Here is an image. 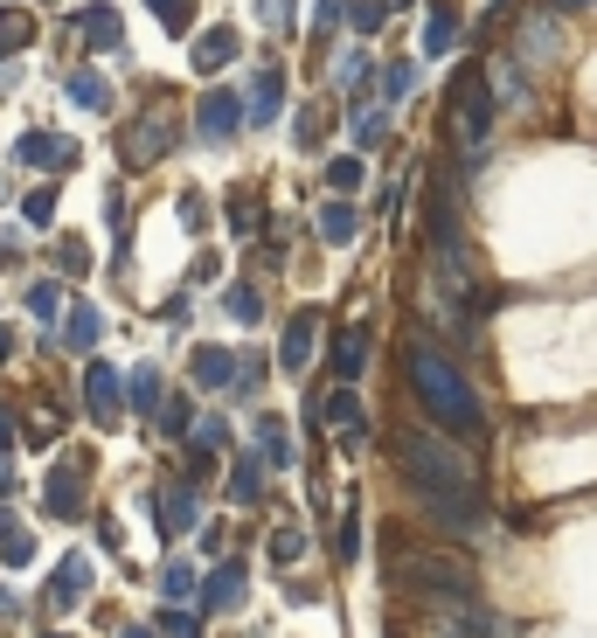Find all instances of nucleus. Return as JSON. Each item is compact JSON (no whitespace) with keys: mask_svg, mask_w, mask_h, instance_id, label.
<instances>
[{"mask_svg":"<svg viewBox=\"0 0 597 638\" xmlns=\"http://www.w3.org/2000/svg\"><path fill=\"white\" fill-rule=\"evenodd\" d=\"M28 42H35V14L28 8H0V56H14Z\"/></svg>","mask_w":597,"mask_h":638,"instance_id":"12","label":"nucleus"},{"mask_svg":"<svg viewBox=\"0 0 597 638\" xmlns=\"http://www.w3.org/2000/svg\"><path fill=\"white\" fill-rule=\"evenodd\" d=\"M195 444H202V452H222V444H230V430H222V424H195Z\"/></svg>","mask_w":597,"mask_h":638,"instance_id":"29","label":"nucleus"},{"mask_svg":"<svg viewBox=\"0 0 597 638\" xmlns=\"http://www.w3.org/2000/svg\"><path fill=\"white\" fill-rule=\"evenodd\" d=\"M327 181L341 187V195H354V187H362V160H333V167H327Z\"/></svg>","mask_w":597,"mask_h":638,"instance_id":"25","label":"nucleus"},{"mask_svg":"<svg viewBox=\"0 0 597 638\" xmlns=\"http://www.w3.org/2000/svg\"><path fill=\"white\" fill-rule=\"evenodd\" d=\"M195 119H202V139H236V125H244V119H236V98H230V90H209Z\"/></svg>","mask_w":597,"mask_h":638,"instance_id":"7","label":"nucleus"},{"mask_svg":"<svg viewBox=\"0 0 597 638\" xmlns=\"http://www.w3.org/2000/svg\"><path fill=\"white\" fill-rule=\"evenodd\" d=\"M160 625H167V631H174V638H195V617H188V611H167V617H160Z\"/></svg>","mask_w":597,"mask_h":638,"instance_id":"31","label":"nucleus"},{"mask_svg":"<svg viewBox=\"0 0 597 638\" xmlns=\"http://www.w3.org/2000/svg\"><path fill=\"white\" fill-rule=\"evenodd\" d=\"M222 63H236V28H216V35H195V70H216Z\"/></svg>","mask_w":597,"mask_h":638,"instance_id":"9","label":"nucleus"},{"mask_svg":"<svg viewBox=\"0 0 597 638\" xmlns=\"http://www.w3.org/2000/svg\"><path fill=\"white\" fill-rule=\"evenodd\" d=\"M84 584H90V562H84V555H63V569H56V604L84 597Z\"/></svg>","mask_w":597,"mask_h":638,"instance_id":"14","label":"nucleus"},{"mask_svg":"<svg viewBox=\"0 0 597 638\" xmlns=\"http://www.w3.org/2000/svg\"><path fill=\"white\" fill-rule=\"evenodd\" d=\"M133 403L160 417V368H133Z\"/></svg>","mask_w":597,"mask_h":638,"instance_id":"20","label":"nucleus"},{"mask_svg":"<svg viewBox=\"0 0 597 638\" xmlns=\"http://www.w3.org/2000/svg\"><path fill=\"white\" fill-rule=\"evenodd\" d=\"M397 465H403V479L417 486V500L431 506L438 520H452V528H479V520H487V493H479L473 465H465V452H452L444 438H431V430H403L397 438Z\"/></svg>","mask_w":597,"mask_h":638,"instance_id":"1","label":"nucleus"},{"mask_svg":"<svg viewBox=\"0 0 597 638\" xmlns=\"http://www.w3.org/2000/svg\"><path fill=\"white\" fill-rule=\"evenodd\" d=\"M63 347H77V354L98 347V312H90V306H70V333H63Z\"/></svg>","mask_w":597,"mask_h":638,"instance_id":"15","label":"nucleus"},{"mask_svg":"<svg viewBox=\"0 0 597 638\" xmlns=\"http://www.w3.org/2000/svg\"><path fill=\"white\" fill-rule=\"evenodd\" d=\"M22 160H28V167H49V160L70 167V160H77V146H70V139H49V133H28V139H22Z\"/></svg>","mask_w":597,"mask_h":638,"instance_id":"11","label":"nucleus"},{"mask_svg":"<svg viewBox=\"0 0 597 638\" xmlns=\"http://www.w3.org/2000/svg\"><path fill=\"white\" fill-rule=\"evenodd\" d=\"M320 236L327 243H354V209H348V201H327V209H320Z\"/></svg>","mask_w":597,"mask_h":638,"instance_id":"17","label":"nucleus"},{"mask_svg":"<svg viewBox=\"0 0 597 638\" xmlns=\"http://www.w3.org/2000/svg\"><path fill=\"white\" fill-rule=\"evenodd\" d=\"M251 111H257L251 125H271V111H278V70H265V77H257V90H251Z\"/></svg>","mask_w":597,"mask_h":638,"instance_id":"19","label":"nucleus"},{"mask_svg":"<svg viewBox=\"0 0 597 638\" xmlns=\"http://www.w3.org/2000/svg\"><path fill=\"white\" fill-rule=\"evenodd\" d=\"M84 28H90V42H105V49H111V42H119V14H111V8H105V14H90V22H84Z\"/></svg>","mask_w":597,"mask_h":638,"instance_id":"26","label":"nucleus"},{"mask_svg":"<svg viewBox=\"0 0 597 638\" xmlns=\"http://www.w3.org/2000/svg\"><path fill=\"white\" fill-rule=\"evenodd\" d=\"M195 375H202L209 389H216V382H230V354H222V347H202V354H195Z\"/></svg>","mask_w":597,"mask_h":638,"instance_id":"21","label":"nucleus"},{"mask_svg":"<svg viewBox=\"0 0 597 638\" xmlns=\"http://www.w3.org/2000/svg\"><path fill=\"white\" fill-rule=\"evenodd\" d=\"M362 368H368V327H348L341 341H333V375H341V382H354Z\"/></svg>","mask_w":597,"mask_h":638,"instance_id":"8","label":"nucleus"},{"mask_svg":"<svg viewBox=\"0 0 597 638\" xmlns=\"http://www.w3.org/2000/svg\"><path fill=\"white\" fill-rule=\"evenodd\" d=\"M410 389H417V403L431 409V417L444 424V430H479L487 424V409H479V396H473V382L444 361V354L431 347V341H417L410 347Z\"/></svg>","mask_w":597,"mask_h":638,"instance_id":"2","label":"nucleus"},{"mask_svg":"<svg viewBox=\"0 0 597 638\" xmlns=\"http://www.w3.org/2000/svg\"><path fill=\"white\" fill-rule=\"evenodd\" d=\"M146 8H154V22L167 35H188V22H195V0H146Z\"/></svg>","mask_w":597,"mask_h":638,"instance_id":"16","label":"nucleus"},{"mask_svg":"<svg viewBox=\"0 0 597 638\" xmlns=\"http://www.w3.org/2000/svg\"><path fill=\"white\" fill-rule=\"evenodd\" d=\"M22 216L35 222V230H49V216H56V195H49V187H35V195L22 201Z\"/></svg>","mask_w":597,"mask_h":638,"instance_id":"23","label":"nucleus"},{"mask_svg":"<svg viewBox=\"0 0 597 638\" xmlns=\"http://www.w3.org/2000/svg\"><path fill=\"white\" fill-rule=\"evenodd\" d=\"M160 528H195V500L174 493V500H167V514H160Z\"/></svg>","mask_w":597,"mask_h":638,"instance_id":"24","label":"nucleus"},{"mask_svg":"<svg viewBox=\"0 0 597 638\" xmlns=\"http://www.w3.org/2000/svg\"><path fill=\"white\" fill-rule=\"evenodd\" d=\"M119 389H125V382H119V375H111L105 361H90V368H84V409H90L98 424H111V417L125 409V403H119Z\"/></svg>","mask_w":597,"mask_h":638,"instance_id":"6","label":"nucleus"},{"mask_svg":"<svg viewBox=\"0 0 597 638\" xmlns=\"http://www.w3.org/2000/svg\"><path fill=\"white\" fill-rule=\"evenodd\" d=\"M8 438H14V417H8V409H0V452H8Z\"/></svg>","mask_w":597,"mask_h":638,"instance_id":"32","label":"nucleus"},{"mask_svg":"<svg viewBox=\"0 0 597 638\" xmlns=\"http://www.w3.org/2000/svg\"><path fill=\"white\" fill-rule=\"evenodd\" d=\"M230 604H244V562H222L209 576V611H230Z\"/></svg>","mask_w":597,"mask_h":638,"instance_id":"10","label":"nucleus"},{"mask_svg":"<svg viewBox=\"0 0 597 638\" xmlns=\"http://www.w3.org/2000/svg\"><path fill=\"white\" fill-rule=\"evenodd\" d=\"M0 361H8V327H0Z\"/></svg>","mask_w":597,"mask_h":638,"instance_id":"34","label":"nucleus"},{"mask_svg":"<svg viewBox=\"0 0 597 638\" xmlns=\"http://www.w3.org/2000/svg\"><path fill=\"white\" fill-rule=\"evenodd\" d=\"M125 638H154V631H125Z\"/></svg>","mask_w":597,"mask_h":638,"instance_id":"35","label":"nucleus"},{"mask_svg":"<svg viewBox=\"0 0 597 638\" xmlns=\"http://www.w3.org/2000/svg\"><path fill=\"white\" fill-rule=\"evenodd\" d=\"M494 617L473 597H424L417 604V638H487Z\"/></svg>","mask_w":597,"mask_h":638,"instance_id":"3","label":"nucleus"},{"mask_svg":"<svg viewBox=\"0 0 597 638\" xmlns=\"http://www.w3.org/2000/svg\"><path fill=\"white\" fill-rule=\"evenodd\" d=\"M354 139L376 146V139H382V111H362V119H354Z\"/></svg>","mask_w":597,"mask_h":638,"instance_id":"28","label":"nucleus"},{"mask_svg":"<svg viewBox=\"0 0 597 638\" xmlns=\"http://www.w3.org/2000/svg\"><path fill=\"white\" fill-rule=\"evenodd\" d=\"M298 549H306V541H298V535H292V528H285V535H271V555H278V562H292V555H298Z\"/></svg>","mask_w":597,"mask_h":638,"instance_id":"30","label":"nucleus"},{"mask_svg":"<svg viewBox=\"0 0 597 638\" xmlns=\"http://www.w3.org/2000/svg\"><path fill=\"white\" fill-rule=\"evenodd\" d=\"M313 327H320V312H313V306H298V312H292V327H285V361H292V368L313 354Z\"/></svg>","mask_w":597,"mask_h":638,"instance_id":"13","label":"nucleus"},{"mask_svg":"<svg viewBox=\"0 0 597 638\" xmlns=\"http://www.w3.org/2000/svg\"><path fill=\"white\" fill-rule=\"evenodd\" d=\"M42 500H49L56 520H77L84 514V465H56L49 486H42Z\"/></svg>","mask_w":597,"mask_h":638,"instance_id":"5","label":"nucleus"},{"mask_svg":"<svg viewBox=\"0 0 597 638\" xmlns=\"http://www.w3.org/2000/svg\"><path fill=\"white\" fill-rule=\"evenodd\" d=\"M452 119H459V139L465 146H487V125H494V98H487V84L465 70L459 90H452Z\"/></svg>","mask_w":597,"mask_h":638,"instance_id":"4","label":"nucleus"},{"mask_svg":"<svg viewBox=\"0 0 597 638\" xmlns=\"http://www.w3.org/2000/svg\"><path fill=\"white\" fill-rule=\"evenodd\" d=\"M452 35H459V22H452V14H431V22H424V49H431V56H444V49H452Z\"/></svg>","mask_w":597,"mask_h":638,"instance_id":"22","label":"nucleus"},{"mask_svg":"<svg viewBox=\"0 0 597 638\" xmlns=\"http://www.w3.org/2000/svg\"><path fill=\"white\" fill-rule=\"evenodd\" d=\"M28 298H35V312H42V319H56V312H63V292H56V285H35Z\"/></svg>","mask_w":597,"mask_h":638,"instance_id":"27","label":"nucleus"},{"mask_svg":"<svg viewBox=\"0 0 597 638\" xmlns=\"http://www.w3.org/2000/svg\"><path fill=\"white\" fill-rule=\"evenodd\" d=\"M549 8H556V14H576V8H590V0H549Z\"/></svg>","mask_w":597,"mask_h":638,"instance_id":"33","label":"nucleus"},{"mask_svg":"<svg viewBox=\"0 0 597 638\" xmlns=\"http://www.w3.org/2000/svg\"><path fill=\"white\" fill-rule=\"evenodd\" d=\"M70 98H77V105H90V111H105V105H111V90H105V77H98V70H77V77H70Z\"/></svg>","mask_w":597,"mask_h":638,"instance_id":"18","label":"nucleus"}]
</instances>
